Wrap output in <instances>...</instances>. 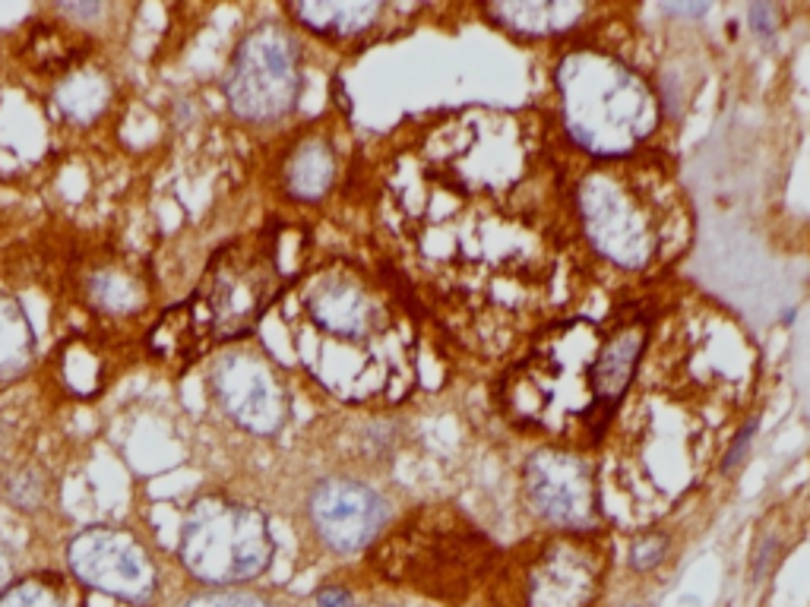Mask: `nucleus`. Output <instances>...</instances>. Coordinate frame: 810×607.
Returning <instances> with one entry per match:
<instances>
[{
  "label": "nucleus",
  "mask_w": 810,
  "mask_h": 607,
  "mask_svg": "<svg viewBox=\"0 0 810 607\" xmlns=\"http://www.w3.org/2000/svg\"><path fill=\"white\" fill-rule=\"evenodd\" d=\"M209 390L218 409L237 428L257 437H273L285 428L292 402L273 358L260 349H232L218 354L209 371Z\"/></svg>",
  "instance_id": "ddd939ff"
},
{
  "label": "nucleus",
  "mask_w": 810,
  "mask_h": 607,
  "mask_svg": "<svg viewBox=\"0 0 810 607\" xmlns=\"http://www.w3.org/2000/svg\"><path fill=\"white\" fill-rule=\"evenodd\" d=\"M621 607H643V605H621Z\"/></svg>",
  "instance_id": "72a5a7b5"
},
{
  "label": "nucleus",
  "mask_w": 810,
  "mask_h": 607,
  "mask_svg": "<svg viewBox=\"0 0 810 607\" xmlns=\"http://www.w3.org/2000/svg\"><path fill=\"white\" fill-rule=\"evenodd\" d=\"M36 354V335L29 316L17 301L0 297V383H13L29 371Z\"/></svg>",
  "instance_id": "aec40b11"
},
{
  "label": "nucleus",
  "mask_w": 810,
  "mask_h": 607,
  "mask_svg": "<svg viewBox=\"0 0 810 607\" xmlns=\"http://www.w3.org/2000/svg\"><path fill=\"white\" fill-rule=\"evenodd\" d=\"M757 380V352L732 320L703 304L655 320L621 412L598 459L605 519L617 500L650 522L703 481L732 431L719 414L741 412ZM598 447V450H602Z\"/></svg>",
  "instance_id": "f03ea898"
},
{
  "label": "nucleus",
  "mask_w": 810,
  "mask_h": 607,
  "mask_svg": "<svg viewBox=\"0 0 810 607\" xmlns=\"http://www.w3.org/2000/svg\"><path fill=\"white\" fill-rule=\"evenodd\" d=\"M576 251L614 278H655L691 247L693 216L658 149L583 165L567 177Z\"/></svg>",
  "instance_id": "20e7f679"
},
{
  "label": "nucleus",
  "mask_w": 810,
  "mask_h": 607,
  "mask_svg": "<svg viewBox=\"0 0 810 607\" xmlns=\"http://www.w3.org/2000/svg\"><path fill=\"white\" fill-rule=\"evenodd\" d=\"M595 29L564 41L552 63L554 127L586 165L650 153L665 120L650 74Z\"/></svg>",
  "instance_id": "423d86ee"
},
{
  "label": "nucleus",
  "mask_w": 810,
  "mask_h": 607,
  "mask_svg": "<svg viewBox=\"0 0 810 607\" xmlns=\"http://www.w3.org/2000/svg\"><path fill=\"white\" fill-rule=\"evenodd\" d=\"M285 294L276 232H257L222 244L209 256L194 294L158 320L149 349L162 358L191 361L199 352L254 333L266 311Z\"/></svg>",
  "instance_id": "0eeeda50"
},
{
  "label": "nucleus",
  "mask_w": 810,
  "mask_h": 607,
  "mask_svg": "<svg viewBox=\"0 0 810 607\" xmlns=\"http://www.w3.org/2000/svg\"><path fill=\"white\" fill-rule=\"evenodd\" d=\"M184 607H273L263 595L254 591H237V588H218V591H206L191 598Z\"/></svg>",
  "instance_id": "393cba45"
},
{
  "label": "nucleus",
  "mask_w": 810,
  "mask_h": 607,
  "mask_svg": "<svg viewBox=\"0 0 810 607\" xmlns=\"http://www.w3.org/2000/svg\"><path fill=\"white\" fill-rule=\"evenodd\" d=\"M339 180V149L330 134L311 130L289 149L282 165V187L297 203H320Z\"/></svg>",
  "instance_id": "a211bd4d"
},
{
  "label": "nucleus",
  "mask_w": 810,
  "mask_h": 607,
  "mask_svg": "<svg viewBox=\"0 0 810 607\" xmlns=\"http://www.w3.org/2000/svg\"><path fill=\"white\" fill-rule=\"evenodd\" d=\"M748 22H751L753 36L772 39L775 29H779V7H772V3H751L748 7Z\"/></svg>",
  "instance_id": "bb28decb"
},
{
  "label": "nucleus",
  "mask_w": 810,
  "mask_h": 607,
  "mask_svg": "<svg viewBox=\"0 0 810 607\" xmlns=\"http://www.w3.org/2000/svg\"><path fill=\"white\" fill-rule=\"evenodd\" d=\"M435 7L428 3H383V0H301L285 3V13L323 41L390 39L396 29H412Z\"/></svg>",
  "instance_id": "dca6fc26"
},
{
  "label": "nucleus",
  "mask_w": 810,
  "mask_h": 607,
  "mask_svg": "<svg viewBox=\"0 0 810 607\" xmlns=\"http://www.w3.org/2000/svg\"><path fill=\"white\" fill-rule=\"evenodd\" d=\"M475 13L491 29L523 45L538 41H574L593 32L595 22L608 17V7L586 0H510V3H478Z\"/></svg>",
  "instance_id": "f3484780"
},
{
  "label": "nucleus",
  "mask_w": 810,
  "mask_h": 607,
  "mask_svg": "<svg viewBox=\"0 0 810 607\" xmlns=\"http://www.w3.org/2000/svg\"><path fill=\"white\" fill-rule=\"evenodd\" d=\"M64 376H67V383L79 392H89L96 383V376H99V368H96V358L89 352H82V349H74V352H67V364H64Z\"/></svg>",
  "instance_id": "a878e982"
},
{
  "label": "nucleus",
  "mask_w": 810,
  "mask_h": 607,
  "mask_svg": "<svg viewBox=\"0 0 810 607\" xmlns=\"http://www.w3.org/2000/svg\"><path fill=\"white\" fill-rule=\"evenodd\" d=\"M89 301L105 314H139L149 301V285L134 270L108 263V266H101L89 275Z\"/></svg>",
  "instance_id": "6ab92c4d"
},
{
  "label": "nucleus",
  "mask_w": 810,
  "mask_h": 607,
  "mask_svg": "<svg viewBox=\"0 0 810 607\" xmlns=\"http://www.w3.org/2000/svg\"><path fill=\"white\" fill-rule=\"evenodd\" d=\"M672 554V535L653 526H643L631 535L627 541V567L636 576H650L655 569L662 567Z\"/></svg>",
  "instance_id": "5701e85b"
},
{
  "label": "nucleus",
  "mask_w": 810,
  "mask_h": 607,
  "mask_svg": "<svg viewBox=\"0 0 810 607\" xmlns=\"http://www.w3.org/2000/svg\"><path fill=\"white\" fill-rule=\"evenodd\" d=\"M355 607H393V605H355Z\"/></svg>",
  "instance_id": "473e14b6"
},
{
  "label": "nucleus",
  "mask_w": 810,
  "mask_h": 607,
  "mask_svg": "<svg viewBox=\"0 0 810 607\" xmlns=\"http://www.w3.org/2000/svg\"><path fill=\"white\" fill-rule=\"evenodd\" d=\"M276 554L266 516L228 497H199L184 516L178 557L206 586H237L263 576Z\"/></svg>",
  "instance_id": "9d476101"
},
{
  "label": "nucleus",
  "mask_w": 810,
  "mask_h": 607,
  "mask_svg": "<svg viewBox=\"0 0 810 607\" xmlns=\"http://www.w3.org/2000/svg\"><path fill=\"white\" fill-rule=\"evenodd\" d=\"M662 10L669 17H703V13H710V3H669Z\"/></svg>",
  "instance_id": "c756f323"
},
{
  "label": "nucleus",
  "mask_w": 810,
  "mask_h": 607,
  "mask_svg": "<svg viewBox=\"0 0 810 607\" xmlns=\"http://www.w3.org/2000/svg\"><path fill=\"white\" fill-rule=\"evenodd\" d=\"M605 326L589 316H560L519 345L497 392L516 428L541 433L554 447H602L621 412L602 383Z\"/></svg>",
  "instance_id": "39448f33"
},
{
  "label": "nucleus",
  "mask_w": 810,
  "mask_h": 607,
  "mask_svg": "<svg viewBox=\"0 0 810 607\" xmlns=\"http://www.w3.org/2000/svg\"><path fill=\"white\" fill-rule=\"evenodd\" d=\"M612 531H535L500 554L481 607H605Z\"/></svg>",
  "instance_id": "1a4fd4ad"
},
{
  "label": "nucleus",
  "mask_w": 810,
  "mask_h": 607,
  "mask_svg": "<svg viewBox=\"0 0 810 607\" xmlns=\"http://www.w3.org/2000/svg\"><path fill=\"white\" fill-rule=\"evenodd\" d=\"M60 10L70 13V17H96L105 7L101 3H60Z\"/></svg>",
  "instance_id": "7c9ffc66"
},
{
  "label": "nucleus",
  "mask_w": 810,
  "mask_h": 607,
  "mask_svg": "<svg viewBox=\"0 0 810 607\" xmlns=\"http://www.w3.org/2000/svg\"><path fill=\"white\" fill-rule=\"evenodd\" d=\"M67 564L82 586L120 601L143 605L158 588V572L149 550L143 548L137 535L124 529L96 526L79 531L67 545Z\"/></svg>",
  "instance_id": "4468645a"
},
{
  "label": "nucleus",
  "mask_w": 810,
  "mask_h": 607,
  "mask_svg": "<svg viewBox=\"0 0 810 607\" xmlns=\"http://www.w3.org/2000/svg\"><path fill=\"white\" fill-rule=\"evenodd\" d=\"M504 550L456 507L406 512L371 548V569L387 586L459 607L481 595Z\"/></svg>",
  "instance_id": "6e6552de"
},
{
  "label": "nucleus",
  "mask_w": 810,
  "mask_h": 607,
  "mask_svg": "<svg viewBox=\"0 0 810 607\" xmlns=\"http://www.w3.org/2000/svg\"><path fill=\"white\" fill-rule=\"evenodd\" d=\"M301 368L345 405H399L418 386L416 307L390 278L333 256L282 294Z\"/></svg>",
  "instance_id": "7ed1b4c3"
},
{
  "label": "nucleus",
  "mask_w": 810,
  "mask_h": 607,
  "mask_svg": "<svg viewBox=\"0 0 810 607\" xmlns=\"http://www.w3.org/2000/svg\"><path fill=\"white\" fill-rule=\"evenodd\" d=\"M308 516L323 548L339 557H355L374 548L377 538L393 522V507L368 481L326 478L311 490Z\"/></svg>",
  "instance_id": "2eb2a0df"
},
{
  "label": "nucleus",
  "mask_w": 810,
  "mask_h": 607,
  "mask_svg": "<svg viewBox=\"0 0 810 607\" xmlns=\"http://www.w3.org/2000/svg\"><path fill=\"white\" fill-rule=\"evenodd\" d=\"M767 607H810V526L772 567Z\"/></svg>",
  "instance_id": "412c9836"
},
{
  "label": "nucleus",
  "mask_w": 810,
  "mask_h": 607,
  "mask_svg": "<svg viewBox=\"0 0 810 607\" xmlns=\"http://www.w3.org/2000/svg\"><path fill=\"white\" fill-rule=\"evenodd\" d=\"M519 488L526 507L545 531L608 529L598 459L593 452L545 443L523 462Z\"/></svg>",
  "instance_id": "f8f14e48"
},
{
  "label": "nucleus",
  "mask_w": 810,
  "mask_h": 607,
  "mask_svg": "<svg viewBox=\"0 0 810 607\" xmlns=\"http://www.w3.org/2000/svg\"><path fill=\"white\" fill-rule=\"evenodd\" d=\"M753 433H757V418H751L748 424H741V428H738V433L732 437V443H729V450H725V456H722V462H719V469L732 471L734 466L744 459V452L751 450Z\"/></svg>",
  "instance_id": "cd10ccee"
},
{
  "label": "nucleus",
  "mask_w": 810,
  "mask_h": 607,
  "mask_svg": "<svg viewBox=\"0 0 810 607\" xmlns=\"http://www.w3.org/2000/svg\"><path fill=\"white\" fill-rule=\"evenodd\" d=\"M0 607H67L64 591L51 579L29 576L0 591Z\"/></svg>",
  "instance_id": "b1692460"
},
{
  "label": "nucleus",
  "mask_w": 810,
  "mask_h": 607,
  "mask_svg": "<svg viewBox=\"0 0 810 607\" xmlns=\"http://www.w3.org/2000/svg\"><path fill=\"white\" fill-rule=\"evenodd\" d=\"M567 177L548 120L472 105L406 134L383 165L377 218L428 307L472 345H523L579 270Z\"/></svg>",
  "instance_id": "f257e3e1"
},
{
  "label": "nucleus",
  "mask_w": 810,
  "mask_h": 607,
  "mask_svg": "<svg viewBox=\"0 0 810 607\" xmlns=\"http://www.w3.org/2000/svg\"><path fill=\"white\" fill-rule=\"evenodd\" d=\"M108 101V79L101 74H74L58 86V105L74 120H92Z\"/></svg>",
  "instance_id": "4be33fe9"
},
{
  "label": "nucleus",
  "mask_w": 810,
  "mask_h": 607,
  "mask_svg": "<svg viewBox=\"0 0 810 607\" xmlns=\"http://www.w3.org/2000/svg\"><path fill=\"white\" fill-rule=\"evenodd\" d=\"M10 576H13V567H10V557H7V550H3V545H0V591H3V588L13 582Z\"/></svg>",
  "instance_id": "2f4dec72"
},
{
  "label": "nucleus",
  "mask_w": 810,
  "mask_h": 607,
  "mask_svg": "<svg viewBox=\"0 0 810 607\" xmlns=\"http://www.w3.org/2000/svg\"><path fill=\"white\" fill-rule=\"evenodd\" d=\"M301 45L289 26L260 22L235 48L225 77L228 108L251 124H276L301 98Z\"/></svg>",
  "instance_id": "9b49d317"
},
{
  "label": "nucleus",
  "mask_w": 810,
  "mask_h": 607,
  "mask_svg": "<svg viewBox=\"0 0 810 607\" xmlns=\"http://www.w3.org/2000/svg\"><path fill=\"white\" fill-rule=\"evenodd\" d=\"M316 607H355V595L345 586H323L316 591Z\"/></svg>",
  "instance_id": "c85d7f7f"
}]
</instances>
